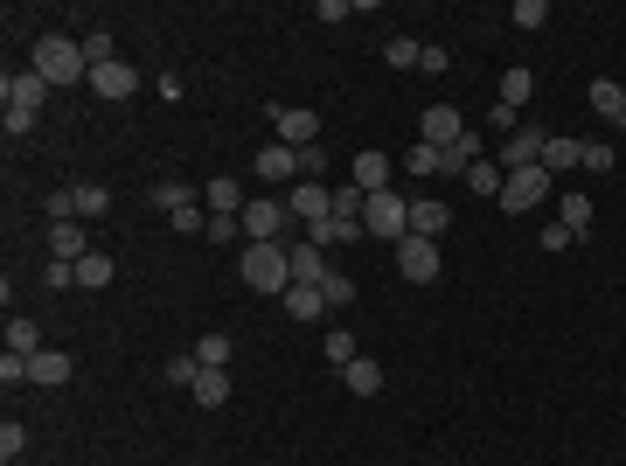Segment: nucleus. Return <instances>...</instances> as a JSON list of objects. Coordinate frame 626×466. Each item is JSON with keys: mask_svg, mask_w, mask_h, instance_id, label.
I'll return each mask as SVG.
<instances>
[{"mask_svg": "<svg viewBox=\"0 0 626 466\" xmlns=\"http://www.w3.org/2000/svg\"><path fill=\"white\" fill-rule=\"evenodd\" d=\"M28 70H35V77H49V91H56V84H91L84 42H70V35H42V42H35V56H28Z\"/></svg>", "mask_w": 626, "mask_h": 466, "instance_id": "nucleus-1", "label": "nucleus"}, {"mask_svg": "<svg viewBox=\"0 0 626 466\" xmlns=\"http://www.w3.org/2000/svg\"><path fill=\"white\" fill-rule=\"evenodd\" d=\"M237 279H244L251 293H286V286H293L286 237H279V244H244V258H237Z\"/></svg>", "mask_w": 626, "mask_h": 466, "instance_id": "nucleus-2", "label": "nucleus"}, {"mask_svg": "<svg viewBox=\"0 0 626 466\" xmlns=\"http://www.w3.org/2000/svg\"><path fill=\"white\" fill-rule=\"evenodd\" d=\"M362 230H369V237H383V244H404V237H411V202H404L397 188L362 195Z\"/></svg>", "mask_w": 626, "mask_h": 466, "instance_id": "nucleus-3", "label": "nucleus"}, {"mask_svg": "<svg viewBox=\"0 0 626 466\" xmlns=\"http://www.w3.org/2000/svg\"><path fill=\"white\" fill-rule=\"evenodd\" d=\"M550 188H557V174H550V167L536 160V167H515V174L501 181V195H494V202H501L508 216H529V209H536V202H543Z\"/></svg>", "mask_w": 626, "mask_h": 466, "instance_id": "nucleus-4", "label": "nucleus"}, {"mask_svg": "<svg viewBox=\"0 0 626 466\" xmlns=\"http://www.w3.org/2000/svg\"><path fill=\"white\" fill-rule=\"evenodd\" d=\"M286 223H293V209H286L279 195H251V202H244V244H279Z\"/></svg>", "mask_w": 626, "mask_h": 466, "instance_id": "nucleus-5", "label": "nucleus"}, {"mask_svg": "<svg viewBox=\"0 0 626 466\" xmlns=\"http://www.w3.org/2000/svg\"><path fill=\"white\" fill-rule=\"evenodd\" d=\"M265 119L279 126V147H320V112L313 105H272Z\"/></svg>", "mask_w": 626, "mask_h": 466, "instance_id": "nucleus-6", "label": "nucleus"}, {"mask_svg": "<svg viewBox=\"0 0 626 466\" xmlns=\"http://www.w3.org/2000/svg\"><path fill=\"white\" fill-rule=\"evenodd\" d=\"M418 140H425V147H439V154H453V147L467 140V119H460V105H425V119H418Z\"/></svg>", "mask_w": 626, "mask_h": 466, "instance_id": "nucleus-7", "label": "nucleus"}, {"mask_svg": "<svg viewBox=\"0 0 626 466\" xmlns=\"http://www.w3.org/2000/svg\"><path fill=\"white\" fill-rule=\"evenodd\" d=\"M397 272H404L411 286H432V279H439V244H432V237H404V244H397Z\"/></svg>", "mask_w": 626, "mask_h": 466, "instance_id": "nucleus-8", "label": "nucleus"}, {"mask_svg": "<svg viewBox=\"0 0 626 466\" xmlns=\"http://www.w3.org/2000/svg\"><path fill=\"white\" fill-rule=\"evenodd\" d=\"M0 98H7L14 112H42V98H49V77H35V70H7V77H0Z\"/></svg>", "mask_w": 626, "mask_h": 466, "instance_id": "nucleus-9", "label": "nucleus"}, {"mask_svg": "<svg viewBox=\"0 0 626 466\" xmlns=\"http://www.w3.org/2000/svg\"><path fill=\"white\" fill-rule=\"evenodd\" d=\"M286 209H293V223H327V216H334V188H320V181H300V188H293V195H286Z\"/></svg>", "mask_w": 626, "mask_h": 466, "instance_id": "nucleus-10", "label": "nucleus"}, {"mask_svg": "<svg viewBox=\"0 0 626 466\" xmlns=\"http://www.w3.org/2000/svg\"><path fill=\"white\" fill-rule=\"evenodd\" d=\"M91 91L119 105V98H133V91H140V77H133V63H98V70H91Z\"/></svg>", "mask_w": 626, "mask_h": 466, "instance_id": "nucleus-11", "label": "nucleus"}, {"mask_svg": "<svg viewBox=\"0 0 626 466\" xmlns=\"http://www.w3.org/2000/svg\"><path fill=\"white\" fill-rule=\"evenodd\" d=\"M592 216H599V209H592L585 188H564V195H557V223H564L571 237H592Z\"/></svg>", "mask_w": 626, "mask_h": 466, "instance_id": "nucleus-12", "label": "nucleus"}, {"mask_svg": "<svg viewBox=\"0 0 626 466\" xmlns=\"http://www.w3.org/2000/svg\"><path fill=\"white\" fill-rule=\"evenodd\" d=\"M84 251H98V244L84 237V223H49V258H56V265H77Z\"/></svg>", "mask_w": 626, "mask_h": 466, "instance_id": "nucleus-13", "label": "nucleus"}, {"mask_svg": "<svg viewBox=\"0 0 626 466\" xmlns=\"http://www.w3.org/2000/svg\"><path fill=\"white\" fill-rule=\"evenodd\" d=\"M70 369H77V362H70L63 348H42V355H28V383H42V390H63V383H70Z\"/></svg>", "mask_w": 626, "mask_h": 466, "instance_id": "nucleus-14", "label": "nucleus"}, {"mask_svg": "<svg viewBox=\"0 0 626 466\" xmlns=\"http://www.w3.org/2000/svg\"><path fill=\"white\" fill-rule=\"evenodd\" d=\"M543 167L564 181L571 167H585V140H571V133H550V140H543Z\"/></svg>", "mask_w": 626, "mask_h": 466, "instance_id": "nucleus-15", "label": "nucleus"}, {"mask_svg": "<svg viewBox=\"0 0 626 466\" xmlns=\"http://www.w3.org/2000/svg\"><path fill=\"white\" fill-rule=\"evenodd\" d=\"M286 258H293V286H327V258H320V244H286Z\"/></svg>", "mask_w": 626, "mask_h": 466, "instance_id": "nucleus-16", "label": "nucleus"}, {"mask_svg": "<svg viewBox=\"0 0 626 466\" xmlns=\"http://www.w3.org/2000/svg\"><path fill=\"white\" fill-rule=\"evenodd\" d=\"M202 209L209 216H244V188L230 174H216V181H202Z\"/></svg>", "mask_w": 626, "mask_h": 466, "instance_id": "nucleus-17", "label": "nucleus"}, {"mask_svg": "<svg viewBox=\"0 0 626 466\" xmlns=\"http://www.w3.org/2000/svg\"><path fill=\"white\" fill-rule=\"evenodd\" d=\"M585 105H592L599 119H613V126H620V112H626V84H620V77H592Z\"/></svg>", "mask_w": 626, "mask_h": 466, "instance_id": "nucleus-18", "label": "nucleus"}, {"mask_svg": "<svg viewBox=\"0 0 626 466\" xmlns=\"http://www.w3.org/2000/svg\"><path fill=\"white\" fill-rule=\"evenodd\" d=\"M543 140H550L543 126H515V133H508V174H515V167H536V160H543Z\"/></svg>", "mask_w": 626, "mask_h": 466, "instance_id": "nucleus-19", "label": "nucleus"}, {"mask_svg": "<svg viewBox=\"0 0 626 466\" xmlns=\"http://www.w3.org/2000/svg\"><path fill=\"white\" fill-rule=\"evenodd\" d=\"M348 181H355L362 195H376V188H390V154H376V147H369V154H355V167H348Z\"/></svg>", "mask_w": 626, "mask_h": 466, "instance_id": "nucleus-20", "label": "nucleus"}, {"mask_svg": "<svg viewBox=\"0 0 626 466\" xmlns=\"http://www.w3.org/2000/svg\"><path fill=\"white\" fill-rule=\"evenodd\" d=\"M355 237H362V216H327V223L307 230V244H320V251H327V244H355Z\"/></svg>", "mask_w": 626, "mask_h": 466, "instance_id": "nucleus-21", "label": "nucleus"}, {"mask_svg": "<svg viewBox=\"0 0 626 466\" xmlns=\"http://www.w3.org/2000/svg\"><path fill=\"white\" fill-rule=\"evenodd\" d=\"M300 174V147H265L258 154V181H293Z\"/></svg>", "mask_w": 626, "mask_h": 466, "instance_id": "nucleus-22", "label": "nucleus"}, {"mask_svg": "<svg viewBox=\"0 0 626 466\" xmlns=\"http://www.w3.org/2000/svg\"><path fill=\"white\" fill-rule=\"evenodd\" d=\"M439 230H446V202L439 195H418L411 202V237H439Z\"/></svg>", "mask_w": 626, "mask_h": 466, "instance_id": "nucleus-23", "label": "nucleus"}, {"mask_svg": "<svg viewBox=\"0 0 626 466\" xmlns=\"http://www.w3.org/2000/svg\"><path fill=\"white\" fill-rule=\"evenodd\" d=\"M7 355H42V320L14 313V320H7Z\"/></svg>", "mask_w": 626, "mask_h": 466, "instance_id": "nucleus-24", "label": "nucleus"}, {"mask_svg": "<svg viewBox=\"0 0 626 466\" xmlns=\"http://www.w3.org/2000/svg\"><path fill=\"white\" fill-rule=\"evenodd\" d=\"M341 383H348L355 397H376V390H383V362H369V355H355V362L341 369Z\"/></svg>", "mask_w": 626, "mask_h": 466, "instance_id": "nucleus-25", "label": "nucleus"}, {"mask_svg": "<svg viewBox=\"0 0 626 466\" xmlns=\"http://www.w3.org/2000/svg\"><path fill=\"white\" fill-rule=\"evenodd\" d=\"M279 300H286L293 320H320V313H327V293H320V286H286Z\"/></svg>", "mask_w": 626, "mask_h": 466, "instance_id": "nucleus-26", "label": "nucleus"}, {"mask_svg": "<svg viewBox=\"0 0 626 466\" xmlns=\"http://www.w3.org/2000/svg\"><path fill=\"white\" fill-rule=\"evenodd\" d=\"M460 181H467V195H487V202H494V195H501V181H508V167H494V160H473Z\"/></svg>", "mask_w": 626, "mask_h": 466, "instance_id": "nucleus-27", "label": "nucleus"}, {"mask_svg": "<svg viewBox=\"0 0 626 466\" xmlns=\"http://www.w3.org/2000/svg\"><path fill=\"white\" fill-rule=\"evenodd\" d=\"M77 286H84V293L112 286V251H84V258H77Z\"/></svg>", "mask_w": 626, "mask_h": 466, "instance_id": "nucleus-28", "label": "nucleus"}, {"mask_svg": "<svg viewBox=\"0 0 626 466\" xmlns=\"http://www.w3.org/2000/svg\"><path fill=\"white\" fill-rule=\"evenodd\" d=\"M188 397H195V404H209V411H216V404H230V369H202Z\"/></svg>", "mask_w": 626, "mask_h": 466, "instance_id": "nucleus-29", "label": "nucleus"}, {"mask_svg": "<svg viewBox=\"0 0 626 466\" xmlns=\"http://www.w3.org/2000/svg\"><path fill=\"white\" fill-rule=\"evenodd\" d=\"M529 91H536V77H529L522 63H515V70H501V105H508V112H522V105H529Z\"/></svg>", "mask_w": 626, "mask_h": 466, "instance_id": "nucleus-30", "label": "nucleus"}, {"mask_svg": "<svg viewBox=\"0 0 626 466\" xmlns=\"http://www.w3.org/2000/svg\"><path fill=\"white\" fill-rule=\"evenodd\" d=\"M230 355H237L230 334H202V341H195V362H202V369H230Z\"/></svg>", "mask_w": 626, "mask_h": 466, "instance_id": "nucleus-31", "label": "nucleus"}, {"mask_svg": "<svg viewBox=\"0 0 626 466\" xmlns=\"http://www.w3.org/2000/svg\"><path fill=\"white\" fill-rule=\"evenodd\" d=\"M147 202H154L160 216H174V209H188V202H195V195H188V188H181V181H154V188H147Z\"/></svg>", "mask_w": 626, "mask_h": 466, "instance_id": "nucleus-32", "label": "nucleus"}, {"mask_svg": "<svg viewBox=\"0 0 626 466\" xmlns=\"http://www.w3.org/2000/svg\"><path fill=\"white\" fill-rule=\"evenodd\" d=\"M112 209V188H98V181H77V223L84 216H105Z\"/></svg>", "mask_w": 626, "mask_h": 466, "instance_id": "nucleus-33", "label": "nucleus"}, {"mask_svg": "<svg viewBox=\"0 0 626 466\" xmlns=\"http://www.w3.org/2000/svg\"><path fill=\"white\" fill-rule=\"evenodd\" d=\"M84 63L98 70V63H119L112 56V28H84Z\"/></svg>", "mask_w": 626, "mask_h": 466, "instance_id": "nucleus-34", "label": "nucleus"}, {"mask_svg": "<svg viewBox=\"0 0 626 466\" xmlns=\"http://www.w3.org/2000/svg\"><path fill=\"white\" fill-rule=\"evenodd\" d=\"M383 56H390L397 70H418V56H425V42H411V35H390V42H383Z\"/></svg>", "mask_w": 626, "mask_h": 466, "instance_id": "nucleus-35", "label": "nucleus"}, {"mask_svg": "<svg viewBox=\"0 0 626 466\" xmlns=\"http://www.w3.org/2000/svg\"><path fill=\"white\" fill-rule=\"evenodd\" d=\"M320 355H327V362H334V369H348V362H355V355H362V348H355V334H348V327H334V334H327V348H320Z\"/></svg>", "mask_w": 626, "mask_h": 466, "instance_id": "nucleus-36", "label": "nucleus"}, {"mask_svg": "<svg viewBox=\"0 0 626 466\" xmlns=\"http://www.w3.org/2000/svg\"><path fill=\"white\" fill-rule=\"evenodd\" d=\"M21 453H28V425H21V418H7V425H0V460L14 466Z\"/></svg>", "mask_w": 626, "mask_h": 466, "instance_id": "nucleus-37", "label": "nucleus"}, {"mask_svg": "<svg viewBox=\"0 0 626 466\" xmlns=\"http://www.w3.org/2000/svg\"><path fill=\"white\" fill-rule=\"evenodd\" d=\"M404 167H411V174H446V154H439V147H425V140H418V147H411V154H404Z\"/></svg>", "mask_w": 626, "mask_h": 466, "instance_id": "nucleus-38", "label": "nucleus"}, {"mask_svg": "<svg viewBox=\"0 0 626 466\" xmlns=\"http://www.w3.org/2000/svg\"><path fill=\"white\" fill-rule=\"evenodd\" d=\"M195 376H202V362H195V348L167 362V383H174V390H195Z\"/></svg>", "mask_w": 626, "mask_h": 466, "instance_id": "nucleus-39", "label": "nucleus"}, {"mask_svg": "<svg viewBox=\"0 0 626 466\" xmlns=\"http://www.w3.org/2000/svg\"><path fill=\"white\" fill-rule=\"evenodd\" d=\"M515 28H550V0H515Z\"/></svg>", "mask_w": 626, "mask_h": 466, "instance_id": "nucleus-40", "label": "nucleus"}, {"mask_svg": "<svg viewBox=\"0 0 626 466\" xmlns=\"http://www.w3.org/2000/svg\"><path fill=\"white\" fill-rule=\"evenodd\" d=\"M174 230H181V237H209V209H195V202L174 209Z\"/></svg>", "mask_w": 626, "mask_h": 466, "instance_id": "nucleus-41", "label": "nucleus"}, {"mask_svg": "<svg viewBox=\"0 0 626 466\" xmlns=\"http://www.w3.org/2000/svg\"><path fill=\"white\" fill-rule=\"evenodd\" d=\"M585 174H613V147L606 140H585Z\"/></svg>", "mask_w": 626, "mask_h": 466, "instance_id": "nucleus-42", "label": "nucleus"}, {"mask_svg": "<svg viewBox=\"0 0 626 466\" xmlns=\"http://www.w3.org/2000/svg\"><path fill=\"white\" fill-rule=\"evenodd\" d=\"M237 230H244V216H209V244H237Z\"/></svg>", "mask_w": 626, "mask_h": 466, "instance_id": "nucleus-43", "label": "nucleus"}, {"mask_svg": "<svg viewBox=\"0 0 626 466\" xmlns=\"http://www.w3.org/2000/svg\"><path fill=\"white\" fill-rule=\"evenodd\" d=\"M320 293H327V307H348V300H355V286H348V272H327V286H320Z\"/></svg>", "mask_w": 626, "mask_h": 466, "instance_id": "nucleus-44", "label": "nucleus"}, {"mask_svg": "<svg viewBox=\"0 0 626 466\" xmlns=\"http://www.w3.org/2000/svg\"><path fill=\"white\" fill-rule=\"evenodd\" d=\"M42 279H49V293H70V286H77V265H56V258H49Z\"/></svg>", "mask_w": 626, "mask_h": 466, "instance_id": "nucleus-45", "label": "nucleus"}, {"mask_svg": "<svg viewBox=\"0 0 626 466\" xmlns=\"http://www.w3.org/2000/svg\"><path fill=\"white\" fill-rule=\"evenodd\" d=\"M0 383H7V390L28 383V355H0Z\"/></svg>", "mask_w": 626, "mask_h": 466, "instance_id": "nucleus-46", "label": "nucleus"}, {"mask_svg": "<svg viewBox=\"0 0 626 466\" xmlns=\"http://www.w3.org/2000/svg\"><path fill=\"white\" fill-rule=\"evenodd\" d=\"M327 174V154L320 147H300V181H320Z\"/></svg>", "mask_w": 626, "mask_h": 466, "instance_id": "nucleus-47", "label": "nucleus"}, {"mask_svg": "<svg viewBox=\"0 0 626 466\" xmlns=\"http://www.w3.org/2000/svg\"><path fill=\"white\" fill-rule=\"evenodd\" d=\"M446 63H453V56H446V49H439V42H425V56H418V70H425V77H439V70H446Z\"/></svg>", "mask_w": 626, "mask_h": 466, "instance_id": "nucleus-48", "label": "nucleus"}, {"mask_svg": "<svg viewBox=\"0 0 626 466\" xmlns=\"http://www.w3.org/2000/svg\"><path fill=\"white\" fill-rule=\"evenodd\" d=\"M536 244H543V251H571V244H578V237H571V230H564V223H550V230H543V237H536Z\"/></svg>", "mask_w": 626, "mask_h": 466, "instance_id": "nucleus-49", "label": "nucleus"}, {"mask_svg": "<svg viewBox=\"0 0 626 466\" xmlns=\"http://www.w3.org/2000/svg\"><path fill=\"white\" fill-rule=\"evenodd\" d=\"M487 126H494V133H515V112H508V105L494 98V105H487Z\"/></svg>", "mask_w": 626, "mask_h": 466, "instance_id": "nucleus-50", "label": "nucleus"}, {"mask_svg": "<svg viewBox=\"0 0 626 466\" xmlns=\"http://www.w3.org/2000/svg\"><path fill=\"white\" fill-rule=\"evenodd\" d=\"M620 133H626V112H620Z\"/></svg>", "mask_w": 626, "mask_h": 466, "instance_id": "nucleus-51", "label": "nucleus"}]
</instances>
